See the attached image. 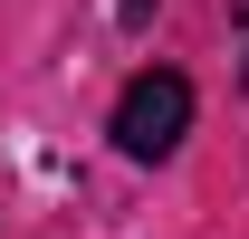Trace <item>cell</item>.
Listing matches in <instances>:
<instances>
[{"instance_id": "6da1fadb", "label": "cell", "mask_w": 249, "mask_h": 239, "mask_svg": "<svg viewBox=\"0 0 249 239\" xmlns=\"http://www.w3.org/2000/svg\"><path fill=\"white\" fill-rule=\"evenodd\" d=\"M106 134H115L124 163H173L192 134V77H173V67H134L115 96V115H106Z\"/></svg>"}]
</instances>
